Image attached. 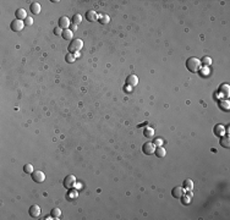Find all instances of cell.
<instances>
[{"label": "cell", "instance_id": "obj_29", "mask_svg": "<svg viewBox=\"0 0 230 220\" xmlns=\"http://www.w3.org/2000/svg\"><path fill=\"white\" fill-rule=\"evenodd\" d=\"M153 144H154V146H157V147L162 146V144H163V140H162V138H156L154 141H153Z\"/></svg>", "mask_w": 230, "mask_h": 220}, {"label": "cell", "instance_id": "obj_24", "mask_svg": "<svg viewBox=\"0 0 230 220\" xmlns=\"http://www.w3.org/2000/svg\"><path fill=\"white\" fill-rule=\"evenodd\" d=\"M219 143H220V146L224 147V148H229V146H230V142H229L228 137H222V140H220Z\"/></svg>", "mask_w": 230, "mask_h": 220}, {"label": "cell", "instance_id": "obj_19", "mask_svg": "<svg viewBox=\"0 0 230 220\" xmlns=\"http://www.w3.org/2000/svg\"><path fill=\"white\" fill-rule=\"evenodd\" d=\"M50 216H52V219H60L61 210L59 208H53L52 212H50Z\"/></svg>", "mask_w": 230, "mask_h": 220}, {"label": "cell", "instance_id": "obj_7", "mask_svg": "<svg viewBox=\"0 0 230 220\" xmlns=\"http://www.w3.org/2000/svg\"><path fill=\"white\" fill-rule=\"evenodd\" d=\"M28 214H30L31 218H38L40 215V207L37 204L31 205L30 209H28Z\"/></svg>", "mask_w": 230, "mask_h": 220}, {"label": "cell", "instance_id": "obj_5", "mask_svg": "<svg viewBox=\"0 0 230 220\" xmlns=\"http://www.w3.org/2000/svg\"><path fill=\"white\" fill-rule=\"evenodd\" d=\"M32 180L34 182H37V183L43 182L45 180V174L43 173V171H40V170H34L32 173Z\"/></svg>", "mask_w": 230, "mask_h": 220}, {"label": "cell", "instance_id": "obj_12", "mask_svg": "<svg viewBox=\"0 0 230 220\" xmlns=\"http://www.w3.org/2000/svg\"><path fill=\"white\" fill-rule=\"evenodd\" d=\"M218 106H219L220 109L224 110V111H229V109H230V103H229L228 99H222V100L218 102Z\"/></svg>", "mask_w": 230, "mask_h": 220}, {"label": "cell", "instance_id": "obj_11", "mask_svg": "<svg viewBox=\"0 0 230 220\" xmlns=\"http://www.w3.org/2000/svg\"><path fill=\"white\" fill-rule=\"evenodd\" d=\"M171 195L174 198H183L185 195V190L184 187H175V188H173Z\"/></svg>", "mask_w": 230, "mask_h": 220}, {"label": "cell", "instance_id": "obj_33", "mask_svg": "<svg viewBox=\"0 0 230 220\" xmlns=\"http://www.w3.org/2000/svg\"><path fill=\"white\" fill-rule=\"evenodd\" d=\"M75 30H77V26H76V25H74V26H72V28H71V31L74 32Z\"/></svg>", "mask_w": 230, "mask_h": 220}, {"label": "cell", "instance_id": "obj_23", "mask_svg": "<svg viewBox=\"0 0 230 220\" xmlns=\"http://www.w3.org/2000/svg\"><path fill=\"white\" fill-rule=\"evenodd\" d=\"M65 60L67 61L69 64H72V63H75V61H76V55H75V54H71V53H69V54H66Z\"/></svg>", "mask_w": 230, "mask_h": 220}, {"label": "cell", "instance_id": "obj_10", "mask_svg": "<svg viewBox=\"0 0 230 220\" xmlns=\"http://www.w3.org/2000/svg\"><path fill=\"white\" fill-rule=\"evenodd\" d=\"M98 13H97L94 10H89L86 12V20L88 22H96L97 20H98Z\"/></svg>", "mask_w": 230, "mask_h": 220}, {"label": "cell", "instance_id": "obj_28", "mask_svg": "<svg viewBox=\"0 0 230 220\" xmlns=\"http://www.w3.org/2000/svg\"><path fill=\"white\" fill-rule=\"evenodd\" d=\"M200 73H201V76H208V75H209V68H208V66L200 68Z\"/></svg>", "mask_w": 230, "mask_h": 220}, {"label": "cell", "instance_id": "obj_15", "mask_svg": "<svg viewBox=\"0 0 230 220\" xmlns=\"http://www.w3.org/2000/svg\"><path fill=\"white\" fill-rule=\"evenodd\" d=\"M143 135H144L146 138L151 140V138H153V137H154V130H153L152 127H144V130H143Z\"/></svg>", "mask_w": 230, "mask_h": 220}, {"label": "cell", "instance_id": "obj_18", "mask_svg": "<svg viewBox=\"0 0 230 220\" xmlns=\"http://www.w3.org/2000/svg\"><path fill=\"white\" fill-rule=\"evenodd\" d=\"M229 91H230V87H229V85H226V83H223V85H220V87H219V92L222 93V94H224V95H229Z\"/></svg>", "mask_w": 230, "mask_h": 220}, {"label": "cell", "instance_id": "obj_17", "mask_svg": "<svg viewBox=\"0 0 230 220\" xmlns=\"http://www.w3.org/2000/svg\"><path fill=\"white\" fill-rule=\"evenodd\" d=\"M154 153H156V155H157L158 158H164V157L166 155V150H165L162 146H159V147H157V148H156Z\"/></svg>", "mask_w": 230, "mask_h": 220}, {"label": "cell", "instance_id": "obj_25", "mask_svg": "<svg viewBox=\"0 0 230 220\" xmlns=\"http://www.w3.org/2000/svg\"><path fill=\"white\" fill-rule=\"evenodd\" d=\"M201 64H203V66H209L212 64V59L209 56H203L201 59Z\"/></svg>", "mask_w": 230, "mask_h": 220}, {"label": "cell", "instance_id": "obj_26", "mask_svg": "<svg viewBox=\"0 0 230 220\" xmlns=\"http://www.w3.org/2000/svg\"><path fill=\"white\" fill-rule=\"evenodd\" d=\"M98 20H99V22H100L102 25H105V23H108V22L110 21V18H109L108 15H99Z\"/></svg>", "mask_w": 230, "mask_h": 220}, {"label": "cell", "instance_id": "obj_21", "mask_svg": "<svg viewBox=\"0 0 230 220\" xmlns=\"http://www.w3.org/2000/svg\"><path fill=\"white\" fill-rule=\"evenodd\" d=\"M224 127H223L222 125H217V126H215L214 127V133L215 135H217V136H220V137H223V136H224Z\"/></svg>", "mask_w": 230, "mask_h": 220}, {"label": "cell", "instance_id": "obj_6", "mask_svg": "<svg viewBox=\"0 0 230 220\" xmlns=\"http://www.w3.org/2000/svg\"><path fill=\"white\" fill-rule=\"evenodd\" d=\"M154 150H156V146L153 144V142H146L142 146V152L144 154H147V155L153 154V153H154Z\"/></svg>", "mask_w": 230, "mask_h": 220}, {"label": "cell", "instance_id": "obj_27", "mask_svg": "<svg viewBox=\"0 0 230 220\" xmlns=\"http://www.w3.org/2000/svg\"><path fill=\"white\" fill-rule=\"evenodd\" d=\"M23 171H25V173L26 174H32L33 173V165L32 164H26L25 165V166H23Z\"/></svg>", "mask_w": 230, "mask_h": 220}, {"label": "cell", "instance_id": "obj_4", "mask_svg": "<svg viewBox=\"0 0 230 220\" xmlns=\"http://www.w3.org/2000/svg\"><path fill=\"white\" fill-rule=\"evenodd\" d=\"M10 27H11V30L13 32H21V31L23 30V27H25V21L16 18V20H13V21L11 22Z\"/></svg>", "mask_w": 230, "mask_h": 220}, {"label": "cell", "instance_id": "obj_8", "mask_svg": "<svg viewBox=\"0 0 230 220\" xmlns=\"http://www.w3.org/2000/svg\"><path fill=\"white\" fill-rule=\"evenodd\" d=\"M70 25H71L70 20H69L66 16H61V17L59 18V27H60L61 30H69Z\"/></svg>", "mask_w": 230, "mask_h": 220}, {"label": "cell", "instance_id": "obj_20", "mask_svg": "<svg viewBox=\"0 0 230 220\" xmlns=\"http://www.w3.org/2000/svg\"><path fill=\"white\" fill-rule=\"evenodd\" d=\"M184 190L185 191H191L192 188H193V182H192V180H190V178H187V180H185L184 181Z\"/></svg>", "mask_w": 230, "mask_h": 220}, {"label": "cell", "instance_id": "obj_2", "mask_svg": "<svg viewBox=\"0 0 230 220\" xmlns=\"http://www.w3.org/2000/svg\"><path fill=\"white\" fill-rule=\"evenodd\" d=\"M82 48H83V42H82V39L76 38V39H72L71 42H70V44H69V47H67V50L70 51L71 54H75V53L80 51Z\"/></svg>", "mask_w": 230, "mask_h": 220}, {"label": "cell", "instance_id": "obj_16", "mask_svg": "<svg viewBox=\"0 0 230 220\" xmlns=\"http://www.w3.org/2000/svg\"><path fill=\"white\" fill-rule=\"evenodd\" d=\"M40 5H39V3H32L31 4V6H30V10H31V12L32 13H34V15H38V13L40 12Z\"/></svg>", "mask_w": 230, "mask_h": 220}, {"label": "cell", "instance_id": "obj_31", "mask_svg": "<svg viewBox=\"0 0 230 220\" xmlns=\"http://www.w3.org/2000/svg\"><path fill=\"white\" fill-rule=\"evenodd\" d=\"M62 33V30L60 28V27H55L54 28V34H57V36H59V34Z\"/></svg>", "mask_w": 230, "mask_h": 220}, {"label": "cell", "instance_id": "obj_22", "mask_svg": "<svg viewBox=\"0 0 230 220\" xmlns=\"http://www.w3.org/2000/svg\"><path fill=\"white\" fill-rule=\"evenodd\" d=\"M81 22H82V16L80 15V13H76V15L72 16V23H74V25L77 26V25H80Z\"/></svg>", "mask_w": 230, "mask_h": 220}, {"label": "cell", "instance_id": "obj_9", "mask_svg": "<svg viewBox=\"0 0 230 220\" xmlns=\"http://www.w3.org/2000/svg\"><path fill=\"white\" fill-rule=\"evenodd\" d=\"M138 85V77L136 75H129L126 77V86L129 87H135Z\"/></svg>", "mask_w": 230, "mask_h": 220}, {"label": "cell", "instance_id": "obj_30", "mask_svg": "<svg viewBox=\"0 0 230 220\" xmlns=\"http://www.w3.org/2000/svg\"><path fill=\"white\" fill-rule=\"evenodd\" d=\"M25 25H27V26H31V25H33V18L32 17H27L26 20H25Z\"/></svg>", "mask_w": 230, "mask_h": 220}, {"label": "cell", "instance_id": "obj_32", "mask_svg": "<svg viewBox=\"0 0 230 220\" xmlns=\"http://www.w3.org/2000/svg\"><path fill=\"white\" fill-rule=\"evenodd\" d=\"M185 199H183V203H189L190 202V199H189V197H184Z\"/></svg>", "mask_w": 230, "mask_h": 220}, {"label": "cell", "instance_id": "obj_1", "mask_svg": "<svg viewBox=\"0 0 230 220\" xmlns=\"http://www.w3.org/2000/svg\"><path fill=\"white\" fill-rule=\"evenodd\" d=\"M186 67L190 72H198L201 68V60L195 56H191L186 61Z\"/></svg>", "mask_w": 230, "mask_h": 220}, {"label": "cell", "instance_id": "obj_3", "mask_svg": "<svg viewBox=\"0 0 230 220\" xmlns=\"http://www.w3.org/2000/svg\"><path fill=\"white\" fill-rule=\"evenodd\" d=\"M76 182H77V180H76V176H75V175H67V176L64 178V182H62V183H64V186H65L66 188L71 190V188L75 187Z\"/></svg>", "mask_w": 230, "mask_h": 220}, {"label": "cell", "instance_id": "obj_14", "mask_svg": "<svg viewBox=\"0 0 230 220\" xmlns=\"http://www.w3.org/2000/svg\"><path fill=\"white\" fill-rule=\"evenodd\" d=\"M61 37L64 38L65 40H72V37H74V32H72L71 30H62Z\"/></svg>", "mask_w": 230, "mask_h": 220}, {"label": "cell", "instance_id": "obj_13", "mask_svg": "<svg viewBox=\"0 0 230 220\" xmlns=\"http://www.w3.org/2000/svg\"><path fill=\"white\" fill-rule=\"evenodd\" d=\"M15 15H16V18L17 20H26L27 17V12H26V10L25 9H17L16 10V12H15Z\"/></svg>", "mask_w": 230, "mask_h": 220}]
</instances>
